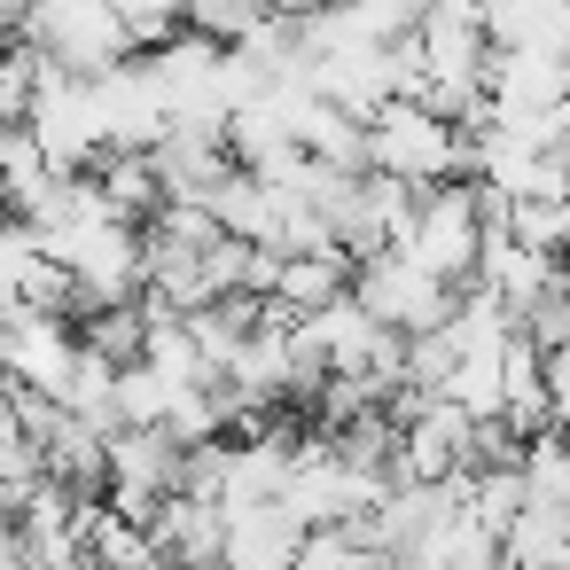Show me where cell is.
<instances>
[{
  "label": "cell",
  "mask_w": 570,
  "mask_h": 570,
  "mask_svg": "<svg viewBox=\"0 0 570 570\" xmlns=\"http://www.w3.org/2000/svg\"><path fill=\"white\" fill-rule=\"evenodd\" d=\"M367 173L399 180V188H438V180H469V134L461 118H445L422 95H391L367 110Z\"/></svg>",
  "instance_id": "1"
},
{
  "label": "cell",
  "mask_w": 570,
  "mask_h": 570,
  "mask_svg": "<svg viewBox=\"0 0 570 570\" xmlns=\"http://www.w3.org/2000/svg\"><path fill=\"white\" fill-rule=\"evenodd\" d=\"M352 297L383 321V328H399V336H422V328H438L453 305H461V289L445 282V274H430L414 250H375V258H360L352 266Z\"/></svg>",
  "instance_id": "2"
},
{
  "label": "cell",
  "mask_w": 570,
  "mask_h": 570,
  "mask_svg": "<svg viewBox=\"0 0 570 570\" xmlns=\"http://www.w3.org/2000/svg\"><path fill=\"white\" fill-rule=\"evenodd\" d=\"M305 515L289 508V500H243V508H227V547H219V562L227 570H289L297 562V547H305Z\"/></svg>",
  "instance_id": "3"
}]
</instances>
